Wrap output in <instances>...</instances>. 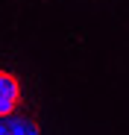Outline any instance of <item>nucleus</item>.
<instances>
[{"mask_svg": "<svg viewBox=\"0 0 129 135\" xmlns=\"http://www.w3.org/2000/svg\"><path fill=\"white\" fill-rule=\"evenodd\" d=\"M21 106V79L9 71H0V118L18 112Z\"/></svg>", "mask_w": 129, "mask_h": 135, "instance_id": "1", "label": "nucleus"}, {"mask_svg": "<svg viewBox=\"0 0 129 135\" xmlns=\"http://www.w3.org/2000/svg\"><path fill=\"white\" fill-rule=\"evenodd\" d=\"M0 135H41L38 123L27 115H6V118H0Z\"/></svg>", "mask_w": 129, "mask_h": 135, "instance_id": "2", "label": "nucleus"}]
</instances>
